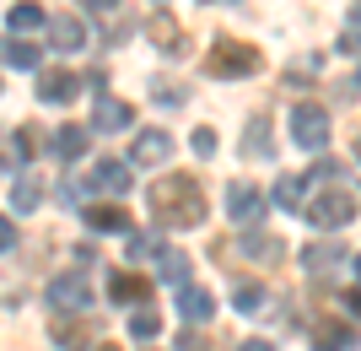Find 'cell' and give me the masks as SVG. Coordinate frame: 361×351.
<instances>
[{"label":"cell","instance_id":"cell-33","mask_svg":"<svg viewBox=\"0 0 361 351\" xmlns=\"http://www.w3.org/2000/svg\"><path fill=\"white\" fill-rule=\"evenodd\" d=\"M345 308H350V314L361 319V287H350V292H345Z\"/></svg>","mask_w":361,"mask_h":351},{"label":"cell","instance_id":"cell-16","mask_svg":"<svg viewBox=\"0 0 361 351\" xmlns=\"http://www.w3.org/2000/svg\"><path fill=\"white\" fill-rule=\"evenodd\" d=\"M345 346H350V324H340V319L313 324V351H345Z\"/></svg>","mask_w":361,"mask_h":351},{"label":"cell","instance_id":"cell-35","mask_svg":"<svg viewBox=\"0 0 361 351\" xmlns=\"http://www.w3.org/2000/svg\"><path fill=\"white\" fill-rule=\"evenodd\" d=\"M356 275H361V254H356ZM356 287H361V281H356Z\"/></svg>","mask_w":361,"mask_h":351},{"label":"cell","instance_id":"cell-31","mask_svg":"<svg viewBox=\"0 0 361 351\" xmlns=\"http://www.w3.org/2000/svg\"><path fill=\"white\" fill-rule=\"evenodd\" d=\"M157 103H167V108H178V103H183V87H157Z\"/></svg>","mask_w":361,"mask_h":351},{"label":"cell","instance_id":"cell-3","mask_svg":"<svg viewBox=\"0 0 361 351\" xmlns=\"http://www.w3.org/2000/svg\"><path fill=\"white\" fill-rule=\"evenodd\" d=\"M307 222H313L318 232H340L356 222V195L350 189H340V184H329L318 200H307Z\"/></svg>","mask_w":361,"mask_h":351},{"label":"cell","instance_id":"cell-21","mask_svg":"<svg viewBox=\"0 0 361 351\" xmlns=\"http://www.w3.org/2000/svg\"><path fill=\"white\" fill-rule=\"evenodd\" d=\"M0 60L16 65V71H38V44H27V38H6V44H0Z\"/></svg>","mask_w":361,"mask_h":351},{"label":"cell","instance_id":"cell-24","mask_svg":"<svg viewBox=\"0 0 361 351\" xmlns=\"http://www.w3.org/2000/svg\"><path fill=\"white\" fill-rule=\"evenodd\" d=\"M232 303H238V314H259V308H264V287H259V281H238V287H232Z\"/></svg>","mask_w":361,"mask_h":351},{"label":"cell","instance_id":"cell-26","mask_svg":"<svg viewBox=\"0 0 361 351\" xmlns=\"http://www.w3.org/2000/svg\"><path fill=\"white\" fill-rule=\"evenodd\" d=\"M157 330H162V314H151V308H140L135 319H130V335H135V340H151Z\"/></svg>","mask_w":361,"mask_h":351},{"label":"cell","instance_id":"cell-28","mask_svg":"<svg viewBox=\"0 0 361 351\" xmlns=\"http://www.w3.org/2000/svg\"><path fill=\"white\" fill-rule=\"evenodd\" d=\"M189 146H195L200 157H216V130H211V124H200V130H195V141H189Z\"/></svg>","mask_w":361,"mask_h":351},{"label":"cell","instance_id":"cell-30","mask_svg":"<svg viewBox=\"0 0 361 351\" xmlns=\"http://www.w3.org/2000/svg\"><path fill=\"white\" fill-rule=\"evenodd\" d=\"M6 249H16V222L11 216H0V254H6Z\"/></svg>","mask_w":361,"mask_h":351},{"label":"cell","instance_id":"cell-6","mask_svg":"<svg viewBox=\"0 0 361 351\" xmlns=\"http://www.w3.org/2000/svg\"><path fill=\"white\" fill-rule=\"evenodd\" d=\"M226 211H232L238 227H259V222H264V195H259L248 179H238L232 189H226Z\"/></svg>","mask_w":361,"mask_h":351},{"label":"cell","instance_id":"cell-17","mask_svg":"<svg viewBox=\"0 0 361 351\" xmlns=\"http://www.w3.org/2000/svg\"><path fill=\"white\" fill-rule=\"evenodd\" d=\"M49 44H54V49H81V44H87L81 16H54V22H49Z\"/></svg>","mask_w":361,"mask_h":351},{"label":"cell","instance_id":"cell-2","mask_svg":"<svg viewBox=\"0 0 361 351\" xmlns=\"http://www.w3.org/2000/svg\"><path fill=\"white\" fill-rule=\"evenodd\" d=\"M259 65H264V54H259L254 44H238V38H221V44H211V54H205V71H211L216 81L254 76Z\"/></svg>","mask_w":361,"mask_h":351},{"label":"cell","instance_id":"cell-34","mask_svg":"<svg viewBox=\"0 0 361 351\" xmlns=\"http://www.w3.org/2000/svg\"><path fill=\"white\" fill-rule=\"evenodd\" d=\"M238 351H275V346H270V340H243Z\"/></svg>","mask_w":361,"mask_h":351},{"label":"cell","instance_id":"cell-32","mask_svg":"<svg viewBox=\"0 0 361 351\" xmlns=\"http://www.w3.org/2000/svg\"><path fill=\"white\" fill-rule=\"evenodd\" d=\"M81 6H87V11H97V16H114V11H119V0H81Z\"/></svg>","mask_w":361,"mask_h":351},{"label":"cell","instance_id":"cell-10","mask_svg":"<svg viewBox=\"0 0 361 351\" xmlns=\"http://www.w3.org/2000/svg\"><path fill=\"white\" fill-rule=\"evenodd\" d=\"M178 314L189 324H205L216 314V297H211V287H195V281H189V287H178Z\"/></svg>","mask_w":361,"mask_h":351},{"label":"cell","instance_id":"cell-13","mask_svg":"<svg viewBox=\"0 0 361 351\" xmlns=\"http://www.w3.org/2000/svg\"><path fill=\"white\" fill-rule=\"evenodd\" d=\"M108 297H114V303H146V297H151V281H146V275H135V270H114Z\"/></svg>","mask_w":361,"mask_h":351},{"label":"cell","instance_id":"cell-23","mask_svg":"<svg viewBox=\"0 0 361 351\" xmlns=\"http://www.w3.org/2000/svg\"><path fill=\"white\" fill-rule=\"evenodd\" d=\"M44 28V11L32 6V0H16L11 6V32H38Z\"/></svg>","mask_w":361,"mask_h":351},{"label":"cell","instance_id":"cell-15","mask_svg":"<svg viewBox=\"0 0 361 351\" xmlns=\"http://www.w3.org/2000/svg\"><path fill=\"white\" fill-rule=\"evenodd\" d=\"M92 184L108 189V195H124V189H130V168H124L119 157H103V162L92 168Z\"/></svg>","mask_w":361,"mask_h":351},{"label":"cell","instance_id":"cell-19","mask_svg":"<svg viewBox=\"0 0 361 351\" xmlns=\"http://www.w3.org/2000/svg\"><path fill=\"white\" fill-rule=\"evenodd\" d=\"M275 206H281V211H297V206H307V173L275 179Z\"/></svg>","mask_w":361,"mask_h":351},{"label":"cell","instance_id":"cell-27","mask_svg":"<svg viewBox=\"0 0 361 351\" xmlns=\"http://www.w3.org/2000/svg\"><path fill=\"white\" fill-rule=\"evenodd\" d=\"M54 340H60V346H81V340H87V319H81V324H54Z\"/></svg>","mask_w":361,"mask_h":351},{"label":"cell","instance_id":"cell-36","mask_svg":"<svg viewBox=\"0 0 361 351\" xmlns=\"http://www.w3.org/2000/svg\"><path fill=\"white\" fill-rule=\"evenodd\" d=\"M97 351H119V346H97Z\"/></svg>","mask_w":361,"mask_h":351},{"label":"cell","instance_id":"cell-11","mask_svg":"<svg viewBox=\"0 0 361 351\" xmlns=\"http://www.w3.org/2000/svg\"><path fill=\"white\" fill-rule=\"evenodd\" d=\"M87 227H97V232H130V211H124L119 200H97V206H87Z\"/></svg>","mask_w":361,"mask_h":351},{"label":"cell","instance_id":"cell-1","mask_svg":"<svg viewBox=\"0 0 361 351\" xmlns=\"http://www.w3.org/2000/svg\"><path fill=\"white\" fill-rule=\"evenodd\" d=\"M151 211L162 216V227H200L205 222V189L195 173H167L151 184Z\"/></svg>","mask_w":361,"mask_h":351},{"label":"cell","instance_id":"cell-8","mask_svg":"<svg viewBox=\"0 0 361 351\" xmlns=\"http://www.w3.org/2000/svg\"><path fill=\"white\" fill-rule=\"evenodd\" d=\"M167 157H173V136H167V130H140L135 146H130V162H135V168H162Z\"/></svg>","mask_w":361,"mask_h":351},{"label":"cell","instance_id":"cell-22","mask_svg":"<svg viewBox=\"0 0 361 351\" xmlns=\"http://www.w3.org/2000/svg\"><path fill=\"white\" fill-rule=\"evenodd\" d=\"M81 152H87V136H81V124H65V130H54V157H60V162H75Z\"/></svg>","mask_w":361,"mask_h":351},{"label":"cell","instance_id":"cell-37","mask_svg":"<svg viewBox=\"0 0 361 351\" xmlns=\"http://www.w3.org/2000/svg\"><path fill=\"white\" fill-rule=\"evenodd\" d=\"M356 157H361V136H356Z\"/></svg>","mask_w":361,"mask_h":351},{"label":"cell","instance_id":"cell-12","mask_svg":"<svg viewBox=\"0 0 361 351\" xmlns=\"http://www.w3.org/2000/svg\"><path fill=\"white\" fill-rule=\"evenodd\" d=\"M75 92H81V81L71 71H38V97L44 103H71Z\"/></svg>","mask_w":361,"mask_h":351},{"label":"cell","instance_id":"cell-7","mask_svg":"<svg viewBox=\"0 0 361 351\" xmlns=\"http://www.w3.org/2000/svg\"><path fill=\"white\" fill-rule=\"evenodd\" d=\"M130 124H135V108H130V103L108 97V92L92 103V130H103V136H124Z\"/></svg>","mask_w":361,"mask_h":351},{"label":"cell","instance_id":"cell-20","mask_svg":"<svg viewBox=\"0 0 361 351\" xmlns=\"http://www.w3.org/2000/svg\"><path fill=\"white\" fill-rule=\"evenodd\" d=\"M146 32H151V38H157V44L167 49V54H183V32H178V22H173L167 11H157V16H151V22H146Z\"/></svg>","mask_w":361,"mask_h":351},{"label":"cell","instance_id":"cell-18","mask_svg":"<svg viewBox=\"0 0 361 351\" xmlns=\"http://www.w3.org/2000/svg\"><path fill=\"white\" fill-rule=\"evenodd\" d=\"M243 157H259V162H270V157H275V141H270V119H264V114H254V124H248V141H243Z\"/></svg>","mask_w":361,"mask_h":351},{"label":"cell","instance_id":"cell-5","mask_svg":"<svg viewBox=\"0 0 361 351\" xmlns=\"http://www.w3.org/2000/svg\"><path fill=\"white\" fill-rule=\"evenodd\" d=\"M44 297H49V308H54V314H81V308H92V287H87V275H81V270L54 275Z\"/></svg>","mask_w":361,"mask_h":351},{"label":"cell","instance_id":"cell-25","mask_svg":"<svg viewBox=\"0 0 361 351\" xmlns=\"http://www.w3.org/2000/svg\"><path fill=\"white\" fill-rule=\"evenodd\" d=\"M38 200H44V184H38V179H16V189H11L16 211H38Z\"/></svg>","mask_w":361,"mask_h":351},{"label":"cell","instance_id":"cell-14","mask_svg":"<svg viewBox=\"0 0 361 351\" xmlns=\"http://www.w3.org/2000/svg\"><path fill=\"white\" fill-rule=\"evenodd\" d=\"M157 281L189 287V254H183V249H162V254H157Z\"/></svg>","mask_w":361,"mask_h":351},{"label":"cell","instance_id":"cell-29","mask_svg":"<svg viewBox=\"0 0 361 351\" xmlns=\"http://www.w3.org/2000/svg\"><path fill=\"white\" fill-rule=\"evenodd\" d=\"M178 351H211V340L200 335V330H183V335H178Z\"/></svg>","mask_w":361,"mask_h":351},{"label":"cell","instance_id":"cell-4","mask_svg":"<svg viewBox=\"0 0 361 351\" xmlns=\"http://www.w3.org/2000/svg\"><path fill=\"white\" fill-rule=\"evenodd\" d=\"M291 136H297L302 152H324V146H329V108L297 103L291 108Z\"/></svg>","mask_w":361,"mask_h":351},{"label":"cell","instance_id":"cell-9","mask_svg":"<svg viewBox=\"0 0 361 351\" xmlns=\"http://www.w3.org/2000/svg\"><path fill=\"white\" fill-rule=\"evenodd\" d=\"M345 265V244H307L302 249V270L307 275H329Z\"/></svg>","mask_w":361,"mask_h":351}]
</instances>
